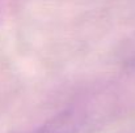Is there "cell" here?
I'll return each instance as SVG.
<instances>
[{
    "instance_id": "cell-1",
    "label": "cell",
    "mask_w": 135,
    "mask_h": 133,
    "mask_svg": "<svg viewBox=\"0 0 135 133\" xmlns=\"http://www.w3.org/2000/svg\"><path fill=\"white\" fill-rule=\"evenodd\" d=\"M84 123V115L76 108H66L54 115L32 133H78Z\"/></svg>"
}]
</instances>
